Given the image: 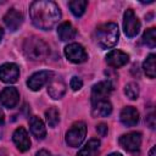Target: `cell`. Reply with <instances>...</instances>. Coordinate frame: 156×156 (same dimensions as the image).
I'll use <instances>...</instances> for the list:
<instances>
[{
    "label": "cell",
    "mask_w": 156,
    "mask_h": 156,
    "mask_svg": "<svg viewBox=\"0 0 156 156\" xmlns=\"http://www.w3.org/2000/svg\"><path fill=\"white\" fill-rule=\"evenodd\" d=\"M143 43L150 49H154L156 46V29L155 28H149L145 30L143 35Z\"/></svg>",
    "instance_id": "23"
},
{
    "label": "cell",
    "mask_w": 156,
    "mask_h": 156,
    "mask_svg": "<svg viewBox=\"0 0 156 156\" xmlns=\"http://www.w3.org/2000/svg\"><path fill=\"white\" fill-rule=\"evenodd\" d=\"M87 134V126L84 122H76L66 133V143L71 147H78L83 143Z\"/></svg>",
    "instance_id": "4"
},
{
    "label": "cell",
    "mask_w": 156,
    "mask_h": 156,
    "mask_svg": "<svg viewBox=\"0 0 156 156\" xmlns=\"http://www.w3.org/2000/svg\"><path fill=\"white\" fill-rule=\"evenodd\" d=\"M65 56L67 57L68 61L73 63H83L88 60V54L85 49L78 43L68 44L65 48Z\"/></svg>",
    "instance_id": "6"
},
{
    "label": "cell",
    "mask_w": 156,
    "mask_h": 156,
    "mask_svg": "<svg viewBox=\"0 0 156 156\" xmlns=\"http://www.w3.org/2000/svg\"><path fill=\"white\" fill-rule=\"evenodd\" d=\"M57 35L62 41H68L76 37V29L69 22H63L57 28Z\"/></svg>",
    "instance_id": "19"
},
{
    "label": "cell",
    "mask_w": 156,
    "mask_h": 156,
    "mask_svg": "<svg viewBox=\"0 0 156 156\" xmlns=\"http://www.w3.org/2000/svg\"><path fill=\"white\" fill-rule=\"evenodd\" d=\"M20 77V68L16 63H4L0 66V80L4 83H15Z\"/></svg>",
    "instance_id": "9"
},
{
    "label": "cell",
    "mask_w": 156,
    "mask_h": 156,
    "mask_svg": "<svg viewBox=\"0 0 156 156\" xmlns=\"http://www.w3.org/2000/svg\"><path fill=\"white\" fill-rule=\"evenodd\" d=\"M20 100V94L16 88L13 87H7L4 88L0 93V102L2 106L7 108H12L18 104Z\"/></svg>",
    "instance_id": "10"
},
{
    "label": "cell",
    "mask_w": 156,
    "mask_h": 156,
    "mask_svg": "<svg viewBox=\"0 0 156 156\" xmlns=\"http://www.w3.org/2000/svg\"><path fill=\"white\" fill-rule=\"evenodd\" d=\"M121 122L127 127H133L139 122V112L133 106H127L121 111Z\"/></svg>",
    "instance_id": "15"
},
{
    "label": "cell",
    "mask_w": 156,
    "mask_h": 156,
    "mask_svg": "<svg viewBox=\"0 0 156 156\" xmlns=\"http://www.w3.org/2000/svg\"><path fill=\"white\" fill-rule=\"evenodd\" d=\"M2 35H4V30L0 28V41H1V39H2Z\"/></svg>",
    "instance_id": "33"
},
{
    "label": "cell",
    "mask_w": 156,
    "mask_h": 156,
    "mask_svg": "<svg viewBox=\"0 0 156 156\" xmlns=\"http://www.w3.org/2000/svg\"><path fill=\"white\" fill-rule=\"evenodd\" d=\"M29 128H30L32 134L37 139H44L45 138L46 128H45L44 122L39 117H37V116H32L30 117V119H29Z\"/></svg>",
    "instance_id": "17"
},
{
    "label": "cell",
    "mask_w": 156,
    "mask_h": 156,
    "mask_svg": "<svg viewBox=\"0 0 156 156\" xmlns=\"http://www.w3.org/2000/svg\"><path fill=\"white\" fill-rule=\"evenodd\" d=\"M111 91H112V85L108 80H104L95 84L91 90V102L94 104L96 101L105 100Z\"/></svg>",
    "instance_id": "11"
},
{
    "label": "cell",
    "mask_w": 156,
    "mask_h": 156,
    "mask_svg": "<svg viewBox=\"0 0 156 156\" xmlns=\"http://www.w3.org/2000/svg\"><path fill=\"white\" fill-rule=\"evenodd\" d=\"M96 38L101 48L104 49L113 48L117 44L118 38H119V30H118L117 24L112 22L101 24L96 30Z\"/></svg>",
    "instance_id": "3"
},
{
    "label": "cell",
    "mask_w": 156,
    "mask_h": 156,
    "mask_svg": "<svg viewBox=\"0 0 156 156\" xmlns=\"http://www.w3.org/2000/svg\"><path fill=\"white\" fill-rule=\"evenodd\" d=\"M45 117H46V122L49 124V127H56V124L60 121V113L55 107H50L49 110L45 111Z\"/></svg>",
    "instance_id": "24"
},
{
    "label": "cell",
    "mask_w": 156,
    "mask_h": 156,
    "mask_svg": "<svg viewBox=\"0 0 156 156\" xmlns=\"http://www.w3.org/2000/svg\"><path fill=\"white\" fill-rule=\"evenodd\" d=\"M66 93V84L61 79L52 78L48 84V94L52 99H61Z\"/></svg>",
    "instance_id": "16"
},
{
    "label": "cell",
    "mask_w": 156,
    "mask_h": 156,
    "mask_svg": "<svg viewBox=\"0 0 156 156\" xmlns=\"http://www.w3.org/2000/svg\"><path fill=\"white\" fill-rule=\"evenodd\" d=\"M155 60H156V56L154 54L149 55L146 57V60L144 61V65H143V68H144V72L145 74L149 77V78H155L156 76V65H155Z\"/></svg>",
    "instance_id": "22"
},
{
    "label": "cell",
    "mask_w": 156,
    "mask_h": 156,
    "mask_svg": "<svg viewBox=\"0 0 156 156\" xmlns=\"http://www.w3.org/2000/svg\"><path fill=\"white\" fill-rule=\"evenodd\" d=\"M23 52L29 60H44L49 55V46L43 39L38 37H29L23 43Z\"/></svg>",
    "instance_id": "2"
},
{
    "label": "cell",
    "mask_w": 156,
    "mask_h": 156,
    "mask_svg": "<svg viewBox=\"0 0 156 156\" xmlns=\"http://www.w3.org/2000/svg\"><path fill=\"white\" fill-rule=\"evenodd\" d=\"M52 78H54V73L52 72H50V71H40V72H37V73L32 74L28 78L27 85H28V88L30 90L38 91L45 84H48Z\"/></svg>",
    "instance_id": "8"
},
{
    "label": "cell",
    "mask_w": 156,
    "mask_h": 156,
    "mask_svg": "<svg viewBox=\"0 0 156 156\" xmlns=\"http://www.w3.org/2000/svg\"><path fill=\"white\" fill-rule=\"evenodd\" d=\"M100 150V141L98 139H90L77 154V156H98Z\"/></svg>",
    "instance_id": "20"
},
{
    "label": "cell",
    "mask_w": 156,
    "mask_h": 156,
    "mask_svg": "<svg viewBox=\"0 0 156 156\" xmlns=\"http://www.w3.org/2000/svg\"><path fill=\"white\" fill-rule=\"evenodd\" d=\"M12 139H13V143H15V145L17 146V149L20 151L24 152V151L29 150V147H30V139H29V135H28L27 130L23 127H20V128H17L13 132Z\"/></svg>",
    "instance_id": "12"
},
{
    "label": "cell",
    "mask_w": 156,
    "mask_h": 156,
    "mask_svg": "<svg viewBox=\"0 0 156 156\" xmlns=\"http://www.w3.org/2000/svg\"><path fill=\"white\" fill-rule=\"evenodd\" d=\"M123 29L127 37L133 38L139 33L140 29V21L138 20V17L134 15L133 10L128 9L124 12L123 16Z\"/></svg>",
    "instance_id": "7"
},
{
    "label": "cell",
    "mask_w": 156,
    "mask_h": 156,
    "mask_svg": "<svg viewBox=\"0 0 156 156\" xmlns=\"http://www.w3.org/2000/svg\"><path fill=\"white\" fill-rule=\"evenodd\" d=\"M149 156H156V147H155V146H152V149L150 150Z\"/></svg>",
    "instance_id": "31"
},
{
    "label": "cell",
    "mask_w": 156,
    "mask_h": 156,
    "mask_svg": "<svg viewBox=\"0 0 156 156\" xmlns=\"http://www.w3.org/2000/svg\"><path fill=\"white\" fill-rule=\"evenodd\" d=\"M23 22V15L16 9H10L4 16V23L10 30H16Z\"/></svg>",
    "instance_id": "13"
},
{
    "label": "cell",
    "mask_w": 156,
    "mask_h": 156,
    "mask_svg": "<svg viewBox=\"0 0 156 156\" xmlns=\"http://www.w3.org/2000/svg\"><path fill=\"white\" fill-rule=\"evenodd\" d=\"M87 6H88V1H85V0H73V1L68 2V7H69L71 12L76 17H80L85 12Z\"/></svg>",
    "instance_id": "21"
},
{
    "label": "cell",
    "mask_w": 156,
    "mask_h": 156,
    "mask_svg": "<svg viewBox=\"0 0 156 156\" xmlns=\"http://www.w3.org/2000/svg\"><path fill=\"white\" fill-rule=\"evenodd\" d=\"M146 119H147L149 127H150L151 129H154V128H155V116H154V113H150V115L146 117Z\"/></svg>",
    "instance_id": "28"
},
{
    "label": "cell",
    "mask_w": 156,
    "mask_h": 156,
    "mask_svg": "<svg viewBox=\"0 0 156 156\" xmlns=\"http://www.w3.org/2000/svg\"><path fill=\"white\" fill-rule=\"evenodd\" d=\"M4 122H5V116H4L2 110L0 108V126H2V124H4Z\"/></svg>",
    "instance_id": "30"
},
{
    "label": "cell",
    "mask_w": 156,
    "mask_h": 156,
    "mask_svg": "<svg viewBox=\"0 0 156 156\" xmlns=\"http://www.w3.org/2000/svg\"><path fill=\"white\" fill-rule=\"evenodd\" d=\"M129 61V56L121 51V50H112L106 55V62L108 66L113 67V68H118L124 66L127 62Z\"/></svg>",
    "instance_id": "14"
},
{
    "label": "cell",
    "mask_w": 156,
    "mask_h": 156,
    "mask_svg": "<svg viewBox=\"0 0 156 156\" xmlns=\"http://www.w3.org/2000/svg\"><path fill=\"white\" fill-rule=\"evenodd\" d=\"M119 144L128 152L136 155L140 151L141 134L139 132H132V133H128V134H123L119 138Z\"/></svg>",
    "instance_id": "5"
},
{
    "label": "cell",
    "mask_w": 156,
    "mask_h": 156,
    "mask_svg": "<svg viewBox=\"0 0 156 156\" xmlns=\"http://www.w3.org/2000/svg\"><path fill=\"white\" fill-rule=\"evenodd\" d=\"M96 132H98V134L100 136H105L107 134V132H108V128H107V126L105 123H100V124L96 126Z\"/></svg>",
    "instance_id": "27"
},
{
    "label": "cell",
    "mask_w": 156,
    "mask_h": 156,
    "mask_svg": "<svg viewBox=\"0 0 156 156\" xmlns=\"http://www.w3.org/2000/svg\"><path fill=\"white\" fill-rule=\"evenodd\" d=\"M107 156H122V155L118 154V152H113V154H110V155H107Z\"/></svg>",
    "instance_id": "32"
},
{
    "label": "cell",
    "mask_w": 156,
    "mask_h": 156,
    "mask_svg": "<svg viewBox=\"0 0 156 156\" xmlns=\"http://www.w3.org/2000/svg\"><path fill=\"white\" fill-rule=\"evenodd\" d=\"M69 87L72 88V90L77 91V90H79V89L83 87V80H82L79 77L74 76V77H72V79H71V82H69Z\"/></svg>",
    "instance_id": "26"
},
{
    "label": "cell",
    "mask_w": 156,
    "mask_h": 156,
    "mask_svg": "<svg viewBox=\"0 0 156 156\" xmlns=\"http://www.w3.org/2000/svg\"><path fill=\"white\" fill-rule=\"evenodd\" d=\"M29 15L33 24L44 30L55 27L61 18L58 6L49 0L33 1L29 6Z\"/></svg>",
    "instance_id": "1"
},
{
    "label": "cell",
    "mask_w": 156,
    "mask_h": 156,
    "mask_svg": "<svg viewBox=\"0 0 156 156\" xmlns=\"http://www.w3.org/2000/svg\"><path fill=\"white\" fill-rule=\"evenodd\" d=\"M35 156H51V154L49 151H46V150H40V151H38L35 154Z\"/></svg>",
    "instance_id": "29"
},
{
    "label": "cell",
    "mask_w": 156,
    "mask_h": 156,
    "mask_svg": "<svg viewBox=\"0 0 156 156\" xmlns=\"http://www.w3.org/2000/svg\"><path fill=\"white\" fill-rule=\"evenodd\" d=\"M124 94L130 99V100H135L139 96V87L135 83H128L124 87Z\"/></svg>",
    "instance_id": "25"
},
{
    "label": "cell",
    "mask_w": 156,
    "mask_h": 156,
    "mask_svg": "<svg viewBox=\"0 0 156 156\" xmlns=\"http://www.w3.org/2000/svg\"><path fill=\"white\" fill-rule=\"evenodd\" d=\"M111 112H112V105L107 99L93 104V116L95 117H107Z\"/></svg>",
    "instance_id": "18"
}]
</instances>
